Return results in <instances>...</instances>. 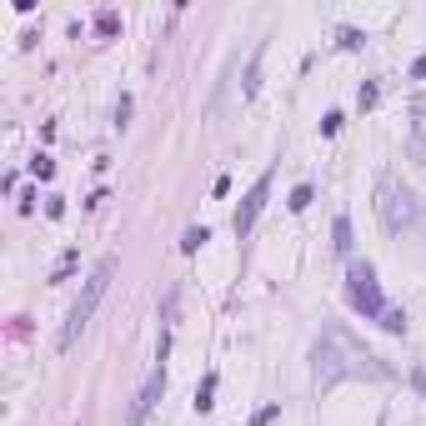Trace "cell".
Listing matches in <instances>:
<instances>
[{
  "mask_svg": "<svg viewBox=\"0 0 426 426\" xmlns=\"http://www.w3.org/2000/svg\"><path fill=\"white\" fill-rule=\"evenodd\" d=\"M286 206H291V211H306V206H311V186H296V191H291V201H286Z\"/></svg>",
  "mask_w": 426,
  "mask_h": 426,
  "instance_id": "obj_15",
  "label": "cell"
},
{
  "mask_svg": "<svg viewBox=\"0 0 426 426\" xmlns=\"http://www.w3.org/2000/svg\"><path fill=\"white\" fill-rule=\"evenodd\" d=\"M377 95H381L377 85H361V95H356V105H361V111H371V105H377Z\"/></svg>",
  "mask_w": 426,
  "mask_h": 426,
  "instance_id": "obj_18",
  "label": "cell"
},
{
  "mask_svg": "<svg viewBox=\"0 0 426 426\" xmlns=\"http://www.w3.org/2000/svg\"><path fill=\"white\" fill-rule=\"evenodd\" d=\"M276 416H281V401H271V406H261V411L251 416V426H271Z\"/></svg>",
  "mask_w": 426,
  "mask_h": 426,
  "instance_id": "obj_14",
  "label": "cell"
},
{
  "mask_svg": "<svg viewBox=\"0 0 426 426\" xmlns=\"http://www.w3.org/2000/svg\"><path fill=\"white\" fill-rule=\"evenodd\" d=\"M411 81H426V50H421V56L411 61Z\"/></svg>",
  "mask_w": 426,
  "mask_h": 426,
  "instance_id": "obj_21",
  "label": "cell"
},
{
  "mask_svg": "<svg viewBox=\"0 0 426 426\" xmlns=\"http://www.w3.org/2000/svg\"><path fill=\"white\" fill-rule=\"evenodd\" d=\"M331 246H336L341 256H351V216H336V226H331Z\"/></svg>",
  "mask_w": 426,
  "mask_h": 426,
  "instance_id": "obj_9",
  "label": "cell"
},
{
  "mask_svg": "<svg viewBox=\"0 0 426 426\" xmlns=\"http://www.w3.org/2000/svg\"><path fill=\"white\" fill-rule=\"evenodd\" d=\"M95 30H100V35H116V30H121V16H116V11H100V16H95Z\"/></svg>",
  "mask_w": 426,
  "mask_h": 426,
  "instance_id": "obj_11",
  "label": "cell"
},
{
  "mask_svg": "<svg viewBox=\"0 0 426 426\" xmlns=\"http://www.w3.org/2000/svg\"><path fill=\"white\" fill-rule=\"evenodd\" d=\"M336 131H341V111H326L321 116V136H336Z\"/></svg>",
  "mask_w": 426,
  "mask_h": 426,
  "instance_id": "obj_17",
  "label": "cell"
},
{
  "mask_svg": "<svg viewBox=\"0 0 426 426\" xmlns=\"http://www.w3.org/2000/svg\"><path fill=\"white\" fill-rule=\"evenodd\" d=\"M266 201H271V171H266V176H261L246 196H241L236 216H231V231H236V236H246V231L256 226V216H261V206H266Z\"/></svg>",
  "mask_w": 426,
  "mask_h": 426,
  "instance_id": "obj_5",
  "label": "cell"
},
{
  "mask_svg": "<svg viewBox=\"0 0 426 426\" xmlns=\"http://www.w3.org/2000/svg\"><path fill=\"white\" fill-rule=\"evenodd\" d=\"M30 176L50 181V176H56V161H50V155H35V161H30Z\"/></svg>",
  "mask_w": 426,
  "mask_h": 426,
  "instance_id": "obj_12",
  "label": "cell"
},
{
  "mask_svg": "<svg viewBox=\"0 0 426 426\" xmlns=\"http://www.w3.org/2000/svg\"><path fill=\"white\" fill-rule=\"evenodd\" d=\"M161 391H166V371L155 366L150 377H146V386H141V396L131 401V421H146V416L155 411V401H161Z\"/></svg>",
  "mask_w": 426,
  "mask_h": 426,
  "instance_id": "obj_6",
  "label": "cell"
},
{
  "mask_svg": "<svg viewBox=\"0 0 426 426\" xmlns=\"http://www.w3.org/2000/svg\"><path fill=\"white\" fill-rule=\"evenodd\" d=\"M346 301H351L361 316H371V321H381V316H386V296H381V281H377V266H371V261H356V266H351Z\"/></svg>",
  "mask_w": 426,
  "mask_h": 426,
  "instance_id": "obj_4",
  "label": "cell"
},
{
  "mask_svg": "<svg viewBox=\"0 0 426 426\" xmlns=\"http://www.w3.org/2000/svg\"><path fill=\"white\" fill-rule=\"evenodd\" d=\"M377 216H381V226L386 231H411L416 221H421V206H416V196L401 186V181H381L377 186Z\"/></svg>",
  "mask_w": 426,
  "mask_h": 426,
  "instance_id": "obj_3",
  "label": "cell"
},
{
  "mask_svg": "<svg viewBox=\"0 0 426 426\" xmlns=\"http://www.w3.org/2000/svg\"><path fill=\"white\" fill-rule=\"evenodd\" d=\"M206 241H211V231H206V226H191V231L181 236V251H186V256H196V251H201Z\"/></svg>",
  "mask_w": 426,
  "mask_h": 426,
  "instance_id": "obj_10",
  "label": "cell"
},
{
  "mask_svg": "<svg viewBox=\"0 0 426 426\" xmlns=\"http://www.w3.org/2000/svg\"><path fill=\"white\" fill-rule=\"evenodd\" d=\"M411 155L426 161V100L416 105V116H411Z\"/></svg>",
  "mask_w": 426,
  "mask_h": 426,
  "instance_id": "obj_7",
  "label": "cell"
},
{
  "mask_svg": "<svg viewBox=\"0 0 426 426\" xmlns=\"http://www.w3.org/2000/svg\"><path fill=\"white\" fill-rule=\"evenodd\" d=\"M336 377H386V366L366 346H356L346 331H331L316 346V381H336Z\"/></svg>",
  "mask_w": 426,
  "mask_h": 426,
  "instance_id": "obj_1",
  "label": "cell"
},
{
  "mask_svg": "<svg viewBox=\"0 0 426 426\" xmlns=\"http://www.w3.org/2000/svg\"><path fill=\"white\" fill-rule=\"evenodd\" d=\"M71 266H76V251H66V261L56 266V276H50V281H66V276H71Z\"/></svg>",
  "mask_w": 426,
  "mask_h": 426,
  "instance_id": "obj_19",
  "label": "cell"
},
{
  "mask_svg": "<svg viewBox=\"0 0 426 426\" xmlns=\"http://www.w3.org/2000/svg\"><path fill=\"white\" fill-rule=\"evenodd\" d=\"M45 216L61 221V216H66V196H50V201H45Z\"/></svg>",
  "mask_w": 426,
  "mask_h": 426,
  "instance_id": "obj_16",
  "label": "cell"
},
{
  "mask_svg": "<svg viewBox=\"0 0 426 426\" xmlns=\"http://www.w3.org/2000/svg\"><path fill=\"white\" fill-rule=\"evenodd\" d=\"M361 40H366V35H361V30H351V25H346V30H341V45H346V50H356V45H361Z\"/></svg>",
  "mask_w": 426,
  "mask_h": 426,
  "instance_id": "obj_20",
  "label": "cell"
},
{
  "mask_svg": "<svg viewBox=\"0 0 426 426\" xmlns=\"http://www.w3.org/2000/svg\"><path fill=\"white\" fill-rule=\"evenodd\" d=\"M111 276H116V256H100L95 271H90L85 286H81V296H76V306H71V316H66V326H61V351H71V346L81 341V331L90 326V316H95L105 286H111Z\"/></svg>",
  "mask_w": 426,
  "mask_h": 426,
  "instance_id": "obj_2",
  "label": "cell"
},
{
  "mask_svg": "<svg viewBox=\"0 0 426 426\" xmlns=\"http://www.w3.org/2000/svg\"><path fill=\"white\" fill-rule=\"evenodd\" d=\"M211 396H216V371H206V377H201V386H196V411H211V406H216Z\"/></svg>",
  "mask_w": 426,
  "mask_h": 426,
  "instance_id": "obj_8",
  "label": "cell"
},
{
  "mask_svg": "<svg viewBox=\"0 0 426 426\" xmlns=\"http://www.w3.org/2000/svg\"><path fill=\"white\" fill-rule=\"evenodd\" d=\"M381 326H386L391 336H401V331H406V311H386V316H381Z\"/></svg>",
  "mask_w": 426,
  "mask_h": 426,
  "instance_id": "obj_13",
  "label": "cell"
}]
</instances>
